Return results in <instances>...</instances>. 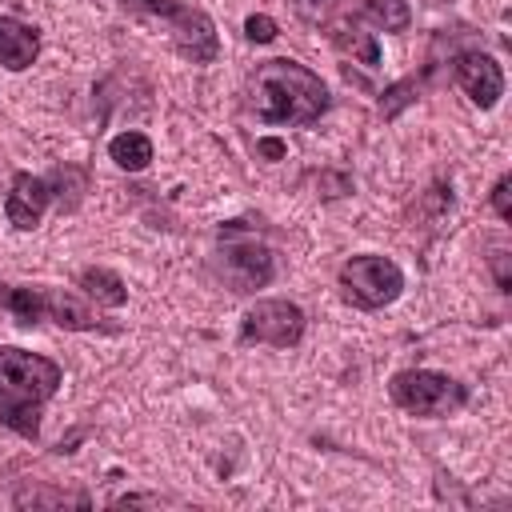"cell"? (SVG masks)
<instances>
[{
	"label": "cell",
	"instance_id": "6da1fadb",
	"mask_svg": "<svg viewBox=\"0 0 512 512\" xmlns=\"http://www.w3.org/2000/svg\"><path fill=\"white\" fill-rule=\"evenodd\" d=\"M248 108L264 124H316L328 112V84L300 60L276 56L256 64L248 84Z\"/></svg>",
	"mask_w": 512,
	"mask_h": 512
},
{
	"label": "cell",
	"instance_id": "ffe728a7",
	"mask_svg": "<svg viewBox=\"0 0 512 512\" xmlns=\"http://www.w3.org/2000/svg\"><path fill=\"white\" fill-rule=\"evenodd\" d=\"M256 152L268 156V160H276V156H284V140H256Z\"/></svg>",
	"mask_w": 512,
	"mask_h": 512
},
{
	"label": "cell",
	"instance_id": "277c9868",
	"mask_svg": "<svg viewBox=\"0 0 512 512\" xmlns=\"http://www.w3.org/2000/svg\"><path fill=\"white\" fill-rule=\"evenodd\" d=\"M340 292L356 308H368V312L388 308L404 292V272H400L396 260L364 252V256H352V260L340 264Z\"/></svg>",
	"mask_w": 512,
	"mask_h": 512
},
{
	"label": "cell",
	"instance_id": "ac0fdd59",
	"mask_svg": "<svg viewBox=\"0 0 512 512\" xmlns=\"http://www.w3.org/2000/svg\"><path fill=\"white\" fill-rule=\"evenodd\" d=\"M292 8H296L300 20H308V24H324L328 12H332V0H292Z\"/></svg>",
	"mask_w": 512,
	"mask_h": 512
},
{
	"label": "cell",
	"instance_id": "52a82bcc",
	"mask_svg": "<svg viewBox=\"0 0 512 512\" xmlns=\"http://www.w3.org/2000/svg\"><path fill=\"white\" fill-rule=\"evenodd\" d=\"M304 308L292 300H256L240 320L244 344H272V348H296L304 336Z\"/></svg>",
	"mask_w": 512,
	"mask_h": 512
},
{
	"label": "cell",
	"instance_id": "2e32d148",
	"mask_svg": "<svg viewBox=\"0 0 512 512\" xmlns=\"http://www.w3.org/2000/svg\"><path fill=\"white\" fill-rule=\"evenodd\" d=\"M336 48L340 52H352L360 64H368V68H376L380 64V44H376V36L372 32H360V28H340L336 32Z\"/></svg>",
	"mask_w": 512,
	"mask_h": 512
},
{
	"label": "cell",
	"instance_id": "4fadbf2b",
	"mask_svg": "<svg viewBox=\"0 0 512 512\" xmlns=\"http://www.w3.org/2000/svg\"><path fill=\"white\" fill-rule=\"evenodd\" d=\"M80 288H84V296H92L104 308H120L128 300V288L112 268H84L80 272Z\"/></svg>",
	"mask_w": 512,
	"mask_h": 512
},
{
	"label": "cell",
	"instance_id": "30bf717a",
	"mask_svg": "<svg viewBox=\"0 0 512 512\" xmlns=\"http://www.w3.org/2000/svg\"><path fill=\"white\" fill-rule=\"evenodd\" d=\"M40 52V32L16 16H0V64L8 72H24Z\"/></svg>",
	"mask_w": 512,
	"mask_h": 512
},
{
	"label": "cell",
	"instance_id": "ba28073f",
	"mask_svg": "<svg viewBox=\"0 0 512 512\" xmlns=\"http://www.w3.org/2000/svg\"><path fill=\"white\" fill-rule=\"evenodd\" d=\"M48 204H52V180L32 176V172H16V176H12V188H8V196H4V216H8L12 228L32 232V228L44 220Z\"/></svg>",
	"mask_w": 512,
	"mask_h": 512
},
{
	"label": "cell",
	"instance_id": "7a4b0ae2",
	"mask_svg": "<svg viewBox=\"0 0 512 512\" xmlns=\"http://www.w3.org/2000/svg\"><path fill=\"white\" fill-rule=\"evenodd\" d=\"M60 380L64 372L56 360L24 348H0V420L24 440H40V412L56 396Z\"/></svg>",
	"mask_w": 512,
	"mask_h": 512
},
{
	"label": "cell",
	"instance_id": "5bb4252c",
	"mask_svg": "<svg viewBox=\"0 0 512 512\" xmlns=\"http://www.w3.org/2000/svg\"><path fill=\"white\" fill-rule=\"evenodd\" d=\"M0 304L20 320V324H40L44 320V288H4Z\"/></svg>",
	"mask_w": 512,
	"mask_h": 512
},
{
	"label": "cell",
	"instance_id": "e0dca14e",
	"mask_svg": "<svg viewBox=\"0 0 512 512\" xmlns=\"http://www.w3.org/2000/svg\"><path fill=\"white\" fill-rule=\"evenodd\" d=\"M244 36L252 44H268V40H276V20L272 16H248L244 20Z\"/></svg>",
	"mask_w": 512,
	"mask_h": 512
},
{
	"label": "cell",
	"instance_id": "7c38bea8",
	"mask_svg": "<svg viewBox=\"0 0 512 512\" xmlns=\"http://www.w3.org/2000/svg\"><path fill=\"white\" fill-rule=\"evenodd\" d=\"M108 156H112L116 168H124V172H144V168L152 164V140H148L144 132H120V136H112Z\"/></svg>",
	"mask_w": 512,
	"mask_h": 512
},
{
	"label": "cell",
	"instance_id": "9a60e30c",
	"mask_svg": "<svg viewBox=\"0 0 512 512\" xmlns=\"http://www.w3.org/2000/svg\"><path fill=\"white\" fill-rule=\"evenodd\" d=\"M360 12H364L372 24H380L384 32H404V28L412 24V8H408V0H364Z\"/></svg>",
	"mask_w": 512,
	"mask_h": 512
},
{
	"label": "cell",
	"instance_id": "9c48e42d",
	"mask_svg": "<svg viewBox=\"0 0 512 512\" xmlns=\"http://www.w3.org/2000/svg\"><path fill=\"white\" fill-rule=\"evenodd\" d=\"M456 84L476 108H496L504 96V72L488 52H460L456 56Z\"/></svg>",
	"mask_w": 512,
	"mask_h": 512
},
{
	"label": "cell",
	"instance_id": "5b68a950",
	"mask_svg": "<svg viewBox=\"0 0 512 512\" xmlns=\"http://www.w3.org/2000/svg\"><path fill=\"white\" fill-rule=\"evenodd\" d=\"M140 8L152 12V16H160V20H168L172 44H176V52H180L184 60H192V64H212V60L220 56L216 24H212L208 12H200V8H192V4H184V0H140Z\"/></svg>",
	"mask_w": 512,
	"mask_h": 512
},
{
	"label": "cell",
	"instance_id": "8992f818",
	"mask_svg": "<svg viewBox=\"0 0 512 512\" xmlns=\"http://www.w3.org/2000/svg\"><path fill=\"white\" fill-rule=\"evenodd\" d=\"M220 244H224V280L232 284V292H256L272 280V252L268 244H260L240 220L220 228Z\"/></svg>",
	"mask_w": 512,
	"mask_h": 512
},
{
	"label": "cell",
	"instance_id": "d6986e66",
	"mask_svg": "<svg viewBox=\"0 0 512 512\" xmlns=\"http://www.w3.org/2000/svg\"><path fill=\"white\" fill-rule=\"evenodd\" d=\"M508 184H512V180H508V176H500V180H496V188H492V208H496V216H500V220H512V204H508Z\"/></svg>",
	"mask_w": 512,
	"mask_h": 512
},
{
	"label": "cell",
	"instance_id": "3957f363",
	"mask_svg": "<svg viewBox=\"0 0 512 512\" xmlns=\"http://www.w3.org/2000/svg\"><path fill=\"white\" fill-rule=\"evenodd\" d=\"M392 400L412 412V416H452L468 404V388L444 372H432V368H408V372H396L392 384H388Z\"/></svg>",
	"mask_w": 512,
	"mask_h": 512
},
{
	"label": "cell",
	"instance_id": "8fae6325",
	"mask_svg": "<svg viewBox=\"0 0 512 512\" xmlns=\"http://www.w3.org/2000/svg\"><path fill=\"white\" fill-rule=\"evenodd\" d=\"M44 320H56L60 328H76V332H88L100 324L96 312L80 296L60 292V288H44Z\"/></svg>",
	"mask_w": 512,
	"mask_h": 512
}]
</instances>
